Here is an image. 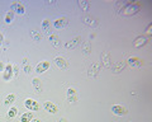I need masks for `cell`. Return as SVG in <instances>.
I'll return each mask as SVG.
<instances>
[{
	"mask_svg": "<svg viewBox=\"0 0 152 122\" xmlns=\"http://www.w3.org/2000/svg\"><path fill=\"white\" fill-rule=\"evenodd\" d=\"M100 64L103 65L104 68L107 69H110L112 68V64H110V54H109V51H104L102 54V61Z\"/></svg>",
	"mask_w": 152,
	"mask_h": 122,
	"instance_id": "cell-5",
	"label": "cell"
},
{
	"mask_svg": "<svg viewBox=\"0 0 152 122\" xmlns=\"http://www.w3.org/2000/svg\"><path fill=\"white\" fill-rule=\"evenodd\" d=\"M10 9H12L14 13H17V14H24V13H26V7H24V4H22V3H19V1L12 3Z\"/></svg>",
	"mask_w": 152,
	"mask_h": 122,
	"instance_id": "cell-3",
	"label": "cell"
},
{
	"mask_svg": "<svg viewBox=\"0 0 152 122\" xmlns=\"http://www.w3.org/2000/svg\"><path fill=\"white\" fill-rule=\"evenodd\" d=\"M1 43H3V35L0 33V45H1Z\"/></svg>",
	"mask_w": 152,
	"mask_h": 122,
	"instance_id": "cell-33",
	"label": "cell"
},
{
	"mask_svg": "<svg viewBox=\"0 0 152 122\" xmlns=\"http://www.w3.org/2000/svg\"><path fill=\"white\" fill-rule=\"evenodd\" d=\"M128 61V64L131 65V66H134V68H142L143 66V60H141L140 57H134V56H133V57H129L127 60Z\"/></svg>",
	"mask_w": 152,
	"mask_h": 122,
	"instance_id": "cell-8",
	"label": "cell"
},
{
	"mask_svg": "<svg viewBox=\"0 0 152 122\" xmlns=\"http://www.w3.org/2000/svg\"><path fill=\"white\" fill-rule=\"evenodd\" d=\"M24 106H26V108H27L28 111H31V112H33V111H38V110H39V106H38V103H37L36 101L31 99V98H28V99H26Z\"/></svg>",
	"mask_w": 152,
	"mask_h": 122,
	"instance_id": "cell-6",
	"label": "cell"
},
{
	"mask_svg": "<svg viewBox=\"0 0 152 122\" xmlns=\"http://www.w3.org/2000/svg\"><path fill=\"white\" fill-rule=\"evenodd\" d=\"M31 37L33 41H41L42 40V35L38 31H31Z\"/></svg>",
	"mask_w": 152,
	"mask_h": 122,
	"instance_id": "cell-25",
	"label": "cell"
},
{
	"mask_svg": "<svg viewBox=\"0 0 152 122\" xmlns=\"http://www.w3.org/2000/svg\"><path fill=\"white\" fill-rule=\"evenodd\" d=\"M22 68L26 71V74H29L32 71V66H31V64H29V61H28L27 57H24L22 60Z\"/></svg>",
	"mask_w": 152,
	"mask_h": 122,
	"instance_id": "cell-20",
	"label": "cell"
},
{
	"mask_svg": "<svg viewBox=\"0 0 152 122\" xmlns=\"http://www.w3.org/2000/svg\"><path fill=\"white\" fill-rule=\"evenodd\" d=\"M17 112H18V110L15 108V107H12V108L8 111V117L9 118H14V117L17 116Z\"/></svg>",
	"mask_w": 152,
	"mask_h": 122,
	"instance_id": "cell-27",
	"label": "cell"
},
{
	"mask_svg": "<svg viewBox=\"0 0 152 122\" xmlns=\"http://www.w3.org/2000/svg\"><path fill=\"white\" fill-rule=\"evenodd\" d=\"M43 107H45V110L47 112H50V113H56L57 112V106L55 104V103H52V102H45Z\"/></svg>",
	"mask_w": 152,
	"mask_h": 122,
	"instance_id": "cell-15",
	"label": "cell"
},
{
	"mask_svg": "<svg viewBox=\"0 0 152 122\" xmlns=\"http://www.w3.org/2000/svg\"><path fill=\"white\" fill-rule=\"evenodd\" d=\"M13 76H14V75H13V66L10 64L5 65V69H4V73H3L4 80H10Z\"/></svg>",
	"mask_w": 152,
	"mask_h": 122,
	"instance_id": "cell-9",
	"label": "cell"
},
{
	"mask_svg": "<svg viewBox=\"0 0 152 122\" xmlns=\"http://www.w3.org/2000/svg\"><path fill=\"white\" fill-rule=\"evenodd\" d=\"M58 122H66V118H61Z\"/></svg>",
	"mask_w": 152,
	"mask_h": 122,
	"instance_id": "cell-34",
	"label": "cell"
},
{
	"mask_svg": "<svg viewBox=\"0 0 152 122\" xmlns=\"http://www.w3.org/2000/svg\"><path fill=\"white\" fill-rule=\"evenodd\" d=\"M77 5L80 7V9H81L83 12H89V9H90V3L86 1V0H79Z\"/></svg>",
	"mask_w": 152,
	"mask_h": 122,
	"instance_id": "cell-21",
	"label": "cell"
},
{
	"mask_svg": "<svg viewBox=\"0 0 152 122\" xmlns=\"http://www.w3.org/2000/svg\"><path fill=\"white\" fill-rule=\"evenodd\" d=\"M14 101H15V94H8L5 97V99H4V104L5 106H10L12 103H14Z\"/></svg>",
	"mask_w": 152,
	"mask_h": 122,
	"instance_id": "cell-23",
	"label": "cell"
},
{
	"mask_svg": "<svg viewBox=\"0 0 152 122\" xmlns=\"http://www.w3.org/2000/svg\"><path fill=\"white\" fill-rule=\"evenodd\" d=\"M50 27H51V22L48 19H45L43 22H42V29H43V31L48 32L50 31Z\"/></svg>",
	"mask_w": 152,
	"mask_h": 122,
	"instance_id": "cell-26",
	"label": "cell"
},
{
	"mask_svg": "<svg viewBox=\"0 0 152 122\" xmlns=\"http://www.w3.org/2000/svg\"><path fill=\"white\" fill-rule=\"evenodd\" d=\"M151 29H152V24H148V27H147V29H146V36H147V37L151 36V33H152ZM146 36H145V37H146Z\"/></svg>",
	"mask_w": 152,
	"mask_h": 122,
	"instance_id": "cell-29",
	"label": "cell"
},
{
	"mask_svg": "<svg viewBox=\"0 0 152 122\" xmlns=\"http://www.w3.org/2000/svg\"><path fill=\"white\" fill-rule=\"evenodd\" d=\"M33 118L32 112H27V113L20 116V122H31V120Z\"/></svg>",
	"mask_w": 152,
	"mask_h": 122,
	"instance_id": "cell-24",
	"label": "cell"
},
{
	"mask_svg": "<svg viewBox=\"0 0 152 122\" xmlns=\"http://www.w3.org/2000/svg\"><path fill=\"white\" fill-rule=\"evenodd\" d=\"M141 7H142V4L138 3V1H136V3H129L124 9H123V15H126V17L134 15L136 13H138V12L141 10Z\"/></svg>",
	"mask_w": 152,
	"mask_h": 122,
	"instance_id": "cell-1",
	"label": "cell"
},
{
	"mask_svg": "<svg viewBox=\"0 0 152 122\" xmlns=\"http://www.w3.org/2000/svg\"><path fill=\"white\" fill-rule=\"evenodd\" d=\"M51 66V62L50 61H41L39 64L37 65V68H36V71L38 74H42V73H45L48 70V68Z\"/></svg>",
	"mask_w": 152,
	"mask_h": 122,
	"instance_id": "cell-7",
	"label": "cell"
},
{
	"mask_svg": "<svg viewBox=\"0 0 152 122\" xmlns=\"http://www.w3.org/2000/svg\"><path fill=\"white\" fill-rule=\"evenodd\" d=\"M147 43V37H145V36H138L137 38L134 40V42H133V46L134 47H137V49H140V47H142V46H145Z\"/></svg>",
	"mask_w": 152,
	"mask_h": 122,
	"instance_id": "cell-12",
	"label": "cell"
},
{
	"mask_svg": "<svg viewBox=\"0 0 152 122\" xmlns=\"http://www.w3.org/2000/svg\"><path fill=\"white\" fill-rule=\"evenodd\" d=\"M4 69H5V65H4L1 61H0V71H4Z\"/></svg>",
	"mask_w": 152,
	"mask_h": 122,
	"instance_id": "cell-31",
	"label": "cell"
},
{
	"mask_svg": "<svg viewBox=\"0 0 152 122\" xmlns=\"http://www.w3.org/2000/svg\"><path fill=\"white\" fill-rule=\"evenodd\" d=\"M83 22H84L86 26L91 27V28H98V27H99V22H98V19H96V18H94V17H91V15L84 17V18H83Z\"/></svg>",
	"mask_w": 152,
	"mask_h": 122,
	"instance_id": "cell-4",
	"label": "cell"
},
{
	"mask_svg": "<svg viewBox=\"0 0 152 122\" xmlns=\"http://www.w3.org/2000/svg\"><path fill=\"white\" fill-rule=\"evenodd\" d=\"M124 68H126V62H124V61H119V62H117L113 66V71L114 73H121Z\"/></svg>",
	"mask_w": 152,
	"mask_h": 122,
	"instance_id": "cell-22",
	"label": "cell"
},
{
	"mask_svg": "<svg viewBox=\"0 0 152 122\" xmlns=\"http://www.w3.org/2000/svg\"><path fill=\"white\" fill-rule=\"evenodd\" d=\"M81 51L84 55H90L91 54V43H90L89 41H85L81 45Z\"/></svg>",
	"mask_w": 152,
	"mask_h": 122,
	"instance_id": "cell-17",
	"label": "cell"
},
{
	"mask_svg": "<svg viewBox=\"0 0 152 122\" xmlns=\"http://www.w3.org/2000/svg\"><path fill=\"white\" fill-rule=\"evenodd\" d=\"M50 41H51V43L53 45V47H56V49H58L61 46V41L57 35H50Z\"/></svg>",
	"mask_w": 152,
	"mask_h": 122,
	"instance_id": "cell-19",
	"label": "cell"
},
{
	"mask_svg": "<svg viewBox=\"0 0 152 122\" xmlns=\"http://www.w3.org/2000/svg\"><path fill=\"white\" fill-rule=\"evenodd\" d=\"M100 69H102V64L99 62H94L91 64V66L89 68V71H88V76L89 78H95V76H98L99 73H100Z\"/></svg>",
	"mask_w": 152,
	"mask_h": 122,
	"instance_id": "cell-2",
	"label": "cell"
},
{
	"mask_svg": "<svg viewBox=\"0 0 152 122\" xmlns=\"http://www.w3.org/2000/svg\"><path fill=\"white\" fill-rule=\"evenodd\" d=\"M13 18H14L13 12H8V13L5 14V23H10V22L13 21Z\"/></svg>",
	"mask_w": 152,
	"mask_h": 122,
	"instance_id": "cell-28",
	"label": "cell"
},
{
	"mask_svg": "<svg viewBox=\"0 0 152 122\" xmlns=\"http://www.w3.org/2000/svg\"><path fill=\"white\" fill-rule=\"evenodd\" d=\"M80 40H81V38H80L79 36H76L75 38H72V40L69 41V42H66V43H65V47L67 49V50H70V49H75L76 46L80 43Z\"/></svg>",
	"mask_w": 152,
	"mask_h": 122,
	"instance_id": "cell-14",
	"label": "cell"
},
{
	"mask_svg": "<svg viewBox=\"0 0 152 122\" xmlns=\"http://www.w3.org/2000/svg\"><path fill=\"white\" fill-rule=\"evenodd\" d=\"M55 64L58 69H67L69 68V62L64 57H61V56H57L55 59Z\"/></svg>",
	"mask_w": 152,
	"mask_h": 122,
	"instance_id": "cell-10",
	"label": "cell"
},
{
	"mask_svg": "<svg viewBox=\"0 0 152 122\" xmlns=\"http://www.w3.org/2000/svg\"><path fill=\"white\" fill-rule=\"evenodd\" d=\"M76 99H77V96H76V90L74 88H69L67 89V101L70 103H74L76 102Z\"/></svg>",
	"mask_w": 152,
	"mask_h": 122,
	"instance_id": "cell-16",
	"label": "cell"
},
{
	"mask_svg": "<svg viewBox=\"0 0 152 122\" xmlns=\"http://www.w3.org/2000/svg\"><path fill=\"white\" fill-rule=\"evenodd\" d=\"M31 122H41V121H39V120H37V118H32Z\"/></svg>",
	"mask_w": 152,
	"mask_h": 122,
	"instance_id": "cell-32",
	"label": "cell"
},
{
	"mask_svg": "<svg viewBox=\"0 0 152 122\" xmlns=\"http://www.w3.org/2000/svg\"><path fill=\"white\" fill-rule=\"evenodd\" d=\"M112 112L115 116H123V115H126V108L121 104H114L112 107Z\"/></svg>",
	"mask_w": 152,
	"mask_h": 122,
	"instance_id": "cell-11",
	"label": "cell"
},
{
	"mask_svg": "<svg viewBox=\"0 0 152 122\" xmlns=\"http://www.w3.org/2000/svg\"><path fill=\"white\" fill-rule=\"evenodd\" d=\"M18 70H19V65H14L13 66V75L14 76H17L18 75Z\"/></svg>",
	"mask_w": 152,
	"mask_h": 122,
	"instance_id": "cell-30",
	"label": "cell"
},
{
	"mask_svg": "<svg viewBox=\"0 0 152 122\" xmlns=\"http://www.w3.org/2000/svg\"><path fill=\"white\" fill-rule=\"evenodd\" d=\"M32 84H33V88H34V90H36V93H41L42 92V83H41V80L38 78H33V80H32Z\"/></svg>",
	"mask_w": 152,
	"mask_h": 122,
	"instance_id": "cell-18",
	"label": "cell"
},
{
	"mask_svg": "<svg viewBox=\"0 0 152 122\" xmlns=\"http://www.w3.org/2000/svg\"><path fill=\"white\" fill-rule=\"evenodd\" d=\"M67 23H69L67 18H66V17H61V18H57L53 24H55L56 28H58V29H60V28H64V27L67 26Z\"/></svg>",
	"mask_w": 152,
	"mask_h": 122,
	"instance_id": "cell-13",
	"label": "cell"
}]
</instances>
